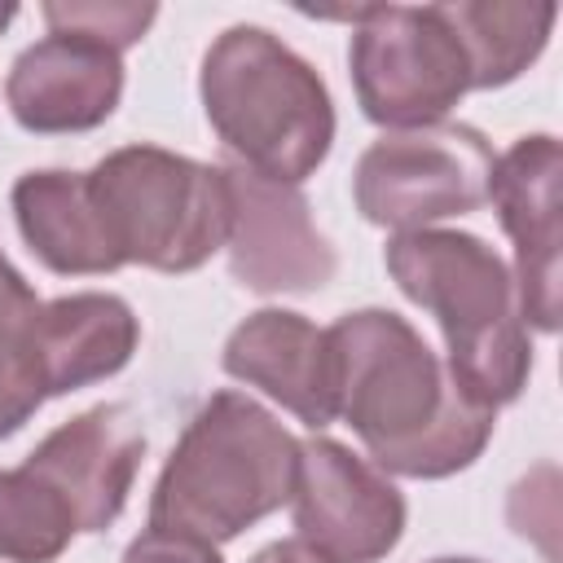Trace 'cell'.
I'll use <instances>...</instances> for the list:
<instances>
[{
	"label": "cell",
	"mask_w": 563,
	"mask_h": 563,
	"mask_svg": "<svg viewBox=\"0 0 563 563\" xmlns=\"http://www.w3.org/2000/svg\"><path fill=\"white\" fill-rule=\"evenodd\" d=\"M339 418L369 462L396 479H449L488 449L497 409L457 387L431 343L391 308H356L330 325Z\"/></svg>",
	"instance_id": "1"
},
{
	"label": "cell",
	"mask_w": 563,
	"mask_h": 563,
	"mask_svg": "<svg viewBox=\"0 0 563 563\" xmlns=\"http://www.w3.org/2000/svg\"><path fill=\"white\" fill-rule=\"evenodd\" d=\"M383 264L396 290L435 317L457 387L488 409L515 405L532 378V334L510 264L466 229L391 233Z\"/></svg>",
	"instance_id": "2"
},
{
	"label": "cell",
	"mask_w": 563,
	"mask_h": 563,
	"mask_svg": "<svg viewBox=\"0 0 563 563\" xmlns=\"http://www.w3.org/2000/svg\"><path fill=\"white\" fill-rule=\"evenodd\" d=\"M299 440L246 391H216L185 422L154 493L150 528L224 545L290 506Z\"/></svg>",
	"instance_id": "3"
},
{
	"label": "cell",
	"mask_w": 563,
	"mask_h": 563,
	"mask_svg": "<svg viewBox=\"0 0 563 563\" xmlns=\"http://www.w3.org/2000/svg\"><path fill=\"white\" fill-rule=\"evenodd\" d=\"M202 114L238 167L303 185L334 145V101L308 57L268 26L238 22L211 40L198 70Z\"/></svg>",
	"instance_id": "4"
},
{
	"label": "cell",
	"mask_w": 563,
	"mask_h": 563,
	"mask_svg": "<svg viewBox=\"0 0 563 563\" xmlns=\"http://www.w3.org/2000/svg\"><path fill=\"white\" fill-rule=\"evenodd\" d=\"M123 264L194 273L229 238V176L163 145H119L88 172Z\"/></svg>",
	"instance_id": "5"
},
{
	"label": "cell",
	"mask_w": 563,
	"mask_h": 563,
	"mask_svg": "<svg viewBox=\"0 0 563 563\" xmlns=\"http://www.w3.org/2000/svg\"><path fill=\"white\" fill-rule=\"evenodd\" d=\"M321 18L352 22L347 70L356 106L383 132L444 123L471 92V66L444 4H365Z\"/></svg>",
	"instance_id": "6"
},
{
	"label": "cell",
	"mask_w": 563,
	"mask_h": 563,
	"mask_svg": "<svg viewBox=\"0 0 563 563\" xmlns=\"http://www.w3.org/2000/svg\"><path fill=\"white\" fill-rule=\"evenodd\" d=\"M493 145L471 123H431L383 132L369 141L352 172V202L365 224L413 233L440 220L471 216L488 202Z\"/></svg>",
	"instance_id": "7"
},
{
	"label": "cell",
	"mask_w": 563,
	"mask_h": 563,
	"mask_svg": "<svg viewBox=\"0 0 563 563\" xmlns=\"http://www.w3.org/2000/svg\"><path fill=\"white\" fill-rule=\"evenodd\" d=\"M295 537L330 563H378L405 537V493L369 457L330 435L299 440V471L290 493Z\"/></svg>",
	"instance_id": "8"
},
{
	"label": "cell",
	"mask_w": 563,
	"mask_h": 563,
	"mask_svg": "<svg viewBox=\"0 0 563 563\" xmlns=\"http://www.w3.org/2000/svg\"><path fill=\"white\" fill-rule=\"evenodd\" d=\"M229 176V273L255 295H308L321 290L339 255L330 238L312 224L299 185L264 180L246 167H224Z\"/></svg>",
	"instance_id": "9"
},
{
	"label": "cell",
	"mask_w": 563,
	"mask_h": 563,
	"mask_svg": "<svg viewBox=\"0 0 563 563\" xmlns=\"http://www.w3.org/2000/svg\"><path fill=\"white\" fill-rule=\"evenodd\" d=\"M563 150L550 132H528L510 141L493 163L488 202L506 238L515 242V290L528 330H559V251H563V211H559Z\"/></svg>",
	"instance_id": "10"
},
{
	"label": "cell",
	"mask_w": 563,
	"mask_h": 563,
	"mask_svg": "<svg viewBox=\"0 0 563 563\" xmlns=\"http://www.w3.org/2000/svg\"><path fill=\"white\" fill-rule=\"evenodd\" d=\"M141 457H145L141 418L128 405L106 400L57 422L26 453L22 466L57 488L79 532H106L128 506Z\"/></svg>",
	"instance_id": "11"
},
{
	"label": "cell",
	"mask_w": 563,
	"mask_h": 563,
	"mask_svg": "<svg viewBox=\"0 0 563 563\" xmlns=\"http://www.w3.org/2000/svg\"><path fill=\"white\" fill-rule=\"evenodd\" d=\"M220 365L229 378L264 391L303 427L325 431L339 418V356L330 330L290 308H260L233 325Z\"/></svg>",
	"instance_id": "12"
},
{
	"label": "cell",
	"mask_w": 563,
	"mask_h": 563,
	"mask_svg": "<svg viewBox=\"0 0 563 563\" xmlns=\"http://www.w3.org/2000/svg\"><path fill=\"white\" fill-rule=\"evenodd\" d=\"M123 97V53L84 35H44L22 48L4 79V101L18 128L66 136L101 128Z\"/></svg>",
	"instance_id": "13"
},
{
	"label": "cell",
	"mask_w": 563,
	"mask_h": 563,
	"mask_svg": "<svg viewBox=\"0 0 563 563\" xmlns=\"http://www.w3.org/2000/svg\"><path fill=\"white\" fill-rule=\"evenodd\" d=\"M13 220L26 251L57 277H106L123 268L88 172L31 167L13 180Z\"/></svg>",
	"instance_id": "14"
},
{
	"label": "cell",
	"mask_w": 563,
	"mask_h": 563,
	"mask_svg": "<svg viewBox=\"0 0 563 563\" xmlns=\"http://www.w3.org/2000/svg\"><path fill=\"white\" fill-rule=\"evenodd\" d=\"M31 339L44 369V391L70 396L79 387L114 378L132 361L141 343V317L123 295L75 290L40 303Z\"/></svg>",
	"instance_id": "15"
},
{
	"label": "cell",
	"mask_w": 563,
	"mask_h": 563,
	"mask_svg": "<svg viewBox=\"0 0 563 563\" xmlns=\"http://www.w3.org/2000/svg\"><path fill=\"white\" fill-rule=\"evenodd\" d=\"M466 66H471V88H506L515 84L550 44L559 4L550 0H457L444 4Z\"/></svg>",
	"instance_id": "16"
},
{
	"label": "cell",
	"mask_w": 563,
	"mask_h": 563,
	"mask_svg": "<svg viewBox=\"0 0 563 563\" xmlns=\"http://www.w3.org/2000/svg\"><path fill=\"white\" fill-rule=\"evenodd\" d=\"M75 515L35 471H0V559L4 563H53L75 541Z\"/></svg>",
	"instance_id": "17"
},
{
	"label": "cell",
	"mask_w": 563,
	"mask_h": 563,
	"mask_svg": "<svg viewBox=\"0 0 563 563\" xmlns=\"http://www.w3.org/2000/svg\"><path fill=\"white\" fill-rule=\"evenodd\" d=\"M40 303L44 299L0 312V440L18 435L35 418V409L48 400L35 339H31V321L40 312Z\"/></svg>",
	"instance_id": "18"
},
{
	"label": "cell",
	"mask_w": 563,
	"mask_h": 563,
	"mask_svg": "<svg viewBox=\"0 0 563 563\" xmlns=\"http://www.w3.org/2000/svg\"><path fill=\"white\" fill-rule=\"evenodd\" d=\"M48 35H84L97 40L114 53L132 48L145 40V31L158 18V4H136V0H48L44 9Z\"/></svg>",
	"instance_id": "19"
},
{
	"label": "cell",
	"mask_w": 563,
	"mask_h": 563,
	"mask_svg": "<svg viewBox=\"0 0 563 563\" xmlns=\"http://www.w3.org/2000/svg\"><path fill=\"white\" fill-rule=\"evenodd\" d=\"M119 563H224L220 545L189 537V532H167V528H145L128 541Z\"/></svg>",
	"instance_id": "20"
},
{
	"label": "cell",
	"mask_w": 563,
	"mask_h": 563,
	"mask_svg": "<svg viewBox=\"0 0 563 563\" xmlns=\"http://www.w3.org/2000/svg\"><path fill=\"white\" fill-rule=\"evenodd\" d=\"M251 563H330L325 554H317L308 541L299 537H286V541H268L264 550L251 554Z\"/></svg>",
	"instance_id": "21"
},
{
	"label": "cell",
	"mask_w": 563,
	"mask_h": 563,
	"mask_svg": "<svg viewBox=\"0 0 563 563\" xmlns=\"http://www.w3.org/2000/svg\"><path fill=\"white\" fill-rule=\"evenodd\" d=\"M31 299H40L35 295V286L4 260V251H0V312L4 308H18V303H31Z\"/></svg>",
	"instance_id": "22"
},
{
	"label": "cell",
	"mask_w": 563,
	"mask_h": 563,
	"mask_svg": "<svg viewBox=\"0 0 563 563\" xmlns=\"http://www.w3.org/2000/svg\"><path fill=\"white\" fill-rule=\"evenodd\" d=\"M13 18H18V4H0V31H4Z\"/></svg>",
	"instance_id": "23"
},
{
	"label": "cell",
	"mask_w": 563,
	"mask_h": 563,
	"mask_svg": "<svg viewBox=\"0 0 563 563\" xmlns=\"http://www.w3.org/2000/svg\"><path fill=\"white\" fill-rule=\"evenodd\" d=\"M431 563H484V559H466V554H444V559H431Z\"/></svg>",
	"instance_id": "24"
}]
</instances>
